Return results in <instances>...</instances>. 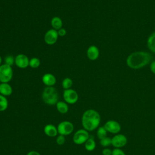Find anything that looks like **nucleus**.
Wrapping results in <instances>:
<instances>
[{"instance_id":"obj_10","label":"nucleus","mask_w":155,"mask_h":155,"mask_svg":"<svg viewBox=\"0 0 155 155\" xmlns=\"http://www.w3.org/2000/svg\"><path fill=\"white\" fill-rule=\"evenodd\" d=\"M58 37V31L51 28L45 33L44 35V41L48 45H53L56 42Z\"/></svg>"},{"instance_id":"obj_8","label":"nucleus","mask_w":155,"mask_h":155,"mask_svg":"<svg viewBox=\"0 0 155 155\" xmlns=\"http://www.w3.org/2000/svg\"><path fill=\"white\" fill-rule=\"evenodd\" d=\"M127 137L123 134H116L111 138V145L115 148H121L127 143Z\"/></svg>"},{"instance_id":"obj_23","label":"nucleus","mask_w":155,"mask_h":155,"mask_svg":"<svg viewBox=\"0 0 155 155\" xmlns=\"http://www.w3.org/2000/svg\"><path fill=\"white\" fill-rule=\"evenodd\" d=\"M72 85H73V81H72L71 79H70L69 78H65L62 81V86L64 90H67V89L71 88Z\"/></svg>"},{"instance_id":"obj_18","label":"nucleus","mask_w":155,"mask_h":155,"mask_svg":"<svg viewBox=\"0 0 155 155\" xmlns=\"http://www.w3.org/2000/svg\"><path fill=\"white\" fill-rule=\"evenodd\" d=\"M62 19L58 16H54L51 20V25L52 28L57 31L62 28Z\"/></svg>"},{"instance_id":"obj_14","label":"nucleus","mask_w":155,"mask_h":155,"mask_svg":"<svg viewBox=\"0 0 155 155\" xmlns=\"http://www.w3.org/2000/svg\"><path fill=\"white\" fill-rule=\"evenodd\" d=\"M44 132L47 136L50 137H54L58 134L57 127L53 124L46 125L44 128Z\"/></svg>"},{"instance_id":"obj_33","label":"nucleus","mask_w":155,"mask_h":155,"mask_svg":"<svg viewBox=\"0 0 155 155\" xmlns=\"http://www.w3.org/2000/svg\"><path fill=\"white\" fill-rule=\"evenodd\" d=\"M154 30H155V27H154Z\"/></svg>"},{"instance_id":"obj_5","label":"nucleus","mask_w":155,"mask_h":155,"mask_svg":"<svg viewBox=\"0 0 155 155\" xmlns=\"http://www.w3.org/2000/svg\"><path fill=\"white\" fill-rule=\"evenodd\" d=\"M89 137L90 135L88 131L84 128L79 129L73 134V141L75 144L81 145L85 143Z\"/></svg>"},{"instance_id":"obj_22","label":"nucleus","mask_w":155,"mask_h":155,"mask_svg":"<svg viewBox=\"0 0 155 155\" xmlns=\"http://www.w3.org/2000/svg\"><path fill=\"white\" fill-rule=\"evenodd\" d=\"M41 65V61L38 58H32L30 59L29 66L33 68H36Z\"/></svg>"},{"instance_id":"obj_27","label":"nucleus","mask_w":155,"mask_h":155,"mask_svg":"<svg viewBox=\"0 0 155 155\" xmlns=\"http://www.w3.org/2000/svg\"><path fill=\"white\" fill-rule=\"evenodd\" d=\"M111 155H126L123 150L120 148H114L112 150Z\"/></svg>"},{"instance_id":"obj_3","label":"nucleus","mask_w":155,"mask_h":155,"mask_svg":"<svg viewBox=\"0 0 155 155\" xmlns=\"http://www.w3.org/2000/svg\"><path fill=\"white\" fill-rule=\"evenodd\" d=\"M42 98L44 103L47 105H56L59 98L58 91L53 87H46L43 90Z\"/></svg>"},{"instance_id":"obj_6","label":"nucleus","mask_w":155,"mask_h":155,"mask_svg":"<svg viewBox=\"0 0 155 155\" xmlns=\"http://www.w3.org/2000/svg\"><path fill=\"white\" fill-rule=\"evenodd\" d=\"M58 134L63 136H68L74 130L73 124L68 120L61 122L57 126Z\"/></svg>"},{"instance_id":"obj_4","label":"nucleus","mask_w":155,"mask_h":155,"mask_svg":"<svg viewBox=\"0 0 155 155\" xmlns=\"http://www.w3.org/2000/svg\"><path fill=\"white\" fill-rule=\"evenodd\" d=\"M13 74L11 66L5 64L0 65V82L1 83H8L12 79Z\"/></svg>"},{"instance_id":"obj_19","label":"nucleus","mask_w":155,"mask_h":155,"mask_svg":"<svg viewBox=\"0 0 155 155\" xmlns=\"http://www.w3.org/2000/svg\"><path fill=\"white\" fill-rule=\"evenodd\" d=\"M96 146V142L93 138V137L90 136L88 139L84 143L85 148L88 151H93Z\"/></svg>"},{"instance_id":"obj_20","label":"nucleus","mask_w":155,"mask_h":155,"mask_svg":"<svg viewBox=\"0 0 155 155\" xmlns=\"http://www.w3.org/2000/svg\"><path fill=\"white\" fill-rule=\"evenodd\" d=\"M8 105V102L5 96L0 94V112L7 110Z\"/></svg>"},{"instance_id":"obj_12","label":"nucleus","mask_w":155,"mask_h":155,"mask_svg":"<svg viewBox=\"0 0 155 155\" xmlns=\"http://www.w3.org/2000/svg\"><path fill=\"white\" fill-rule=\"evenodd\" d=\"M99 48L94 45L88 47L87 50V56L88 58L91 61L96 60L99 56Z\"/></svg>"},{"instance_id":"obj_28","label":"nucleus","mask_w":155,"mask_h":155,"mask_svg":"<svg viewBox=\"0 0 155 155\" xmlns=\"http://www.w3.org/2000/svg\"><path fill=\"white\" fill-rule=\"evenodd\" d=\"M102 153L103 155H111L112 154V150L107 147V148H104L103 150H102Z\"/></svg>"},{"instance_id":"obj_29","label":"nucleus","mask_w":155,"mask_h":155,"mask_svg":"<svg viewBox=\"0 0 155 155\" xmlns=\"http://www.w3.org/2000/svg\"><path fill=\"white\" fill-rule=\"evenodd\" d=\"M150 71L155 74V60L152 61L150 64Z\"/></svg>"},{"instance_id":"obj_21","label":"nucleus","mask_w":155,"mask_h":155,"mask_svg":"<svg viewBox=\"0 0 155 155\" xmlns=\"http://www.w3.org/2000/svg\"><path fill=\"white\" fill-rule=\"evenodd\" d=\"M107 131L105 130V128H104V126L102 127H99L97 128V131H96V135L97 138L101 140L105 137H107Z\"/></svg>"},{"instance_id":"obj_1","label":"nucleus","mask_w":155,"mask_h":155,"mask_svg":"<svg viewBox=\"0 0 155 155\" xmlns=\"http://www.w3.org/2000/svg\"><path fill=\"white\" fill-rule=\"evenodd\" d=\"M152 54L145 51H136L130 54L126 59V64L131 69H139L150 64Z\"/></svg>"},{"instance_id":"obj_32","label":"nucleus","mask_w":155,"mask_h":155,"mask_svg":"<svg viewBox=\"0 0 155 155\" xmlns=\"http://www.w3.org/2000/svg\"><path fill=\"white\" fill-rule=\"evenodd\" d=\"M1 63H2V58H1V56H0V65H1Z\"/></svg>"},{"instance_id":"obj_9","label":"nucleus","mask_w":155,"mask_h":155,"mask_svg":"<svg viewBox=\"0 0 155 155\" xmlns=\"http://www.w3.org/2000/svg\"><path fill=\"white\" fill-rule=\"evenodd\" d=\"M104 127L107 132L114 134H118L121 130L120 124L119 122L114 120H109L107 121Z\"/></svg>"},{"instance_id":"obj_13","label":"nucleus","mask_w":155,"mask_h":155,"mask_svg":"<svg viewBox=\"0 0 155 155\" xmlns=\"http://www.w3.org/2000/svg\"><path fill=\"white\" fill-rule=\"evenodd\" d=\"M42 81L47 87H53L56 82V78L53 74L45 73L42 78Z\"/></svg>"},{"instance_id":"obj_24","label":"nucleus","mask_w":155,"mask_h":155,"mask_svg":"<svg viewBox=\"0 0 155 155\" xmlns=\"http://www.w3.org/2000/svg\"><path fill=\"white\" fill-rule=\"evenodd\" d=\"M100 144L102 147L107 148L111 145V138L109 137H105L100 140Z\"/></svg>"},{"instance_id":"obj_2","label":"nucleus","mask_w":155,"mask_h":155,"mask_svg":"<svg viewBox=\"0 0 155 155\" xmlns=\"http://www.w3.org/2000/svg\"><path fill=\"white\" fill-rule=\"evenodd\" d=\"M101 119L100 114L96 110L88 109L85 111L81 119L83 128L88 132L94 131L99 127Z\"/></svg>"},{"instance_id":"obj_16","label":"nucleus","mask_w":155,"mask_h":155,"mask_svg":"<svg viewBox=\"0 0 155 155\" xmlns=\"http://www.w3.org/2000/svg\"><path fill=\"white\" fill-rule=\"evenodd\" d=\"M147 44L149 50L155 53V31L152 33L149 36L147 39Z\"/></svg>"},{"instance_id":"obj_17","label":"nucleus","mask_w":155,"mask_h":155,"mask_svg":"<svg viewBox=\"0 0 155 155\" xmlns=\"http://www.w3.org/2000/svg\"><path fill=\"white\" fill-rule=\"evenodd\" d=\"M56 107L58 112L61 114H65L68 111V104L65 101H58L56 104Z\"/></svg>"},{"instance_id":"obj_11","label":"nucleus","mask_w":155,"mask_h":155,"mask_svg":"<svg viewBox=\"0 0 155 155\" xmlns=\"http://www.w3.org/2000/svg\"><path fill=\"white\" fill-rule=\"evenodd\" d=\"M30 59L24 54H19L15 58V65L20 68H25L29 66Z\"/></svg>"},{"instance_id":"obj_30","label":"nucleus","mask_w":155,"mask_h":155,"mask_svg":"<svg viewBox=\"0 0 155 155\" xmlns=\"http://www.w3.org/2000/svg\"><path fill=\"white\" fill-rule=\"evenodd\" d=\"M58 35L59 36H64L66 33H67V31L65 28H61V29H59V30H58Z\"/></svg>"},{"instance_id":"obj_7","label":"nucleus","mask_w":155,"mask_h":155,"mask_svg":"<svg viewBox=\"0 0 155 155\" xmlns=\"http://www.w3.org/2000/svg\"><path fill=\"white\" fill-rule=\"evenodd\" d=\"M63 98L66 103L68 104H74L78 101L79 96L75 90L70 88L64 90Z\"/></svg>"},{"instance_id":"obj_26","label":"nucleus","mask_w":155,"mask_h":155,"mask_svg":"<svg viewBox=\"0 0 155 155\" xmlns=\"http://www.w3.org/2000/svg\"><path fill=\"white\" fill-rule=\"evenodd\" d=\"M56 143H57L59 145H63V144L65 143V136L59 134V136H58L57 137H56Z\"/></svg>"},{"instance_id":"obj_25","label":"nucleus","mask_w":155,"mask_h":155,"mask_svg":"<svg viewBox=\"0 0 155 155\" xmlns=\"http://www.w3.org/2000/svg\"><path fill=\"white\" fill-rule=\"evenodd\" d=\"M4 64L12 67L15 64V58L12 55L7 56L4 59Z\"/></svg>"},{"instance_id":"obj_15","label":"nucleus","mask_w":155,"mask_h":155,"mask_svg":"<svg viewBox=\"0 0 155 155\" xmlns=\"http://www.w3.org/2000/svg\"><path fill=\"white\" fill-rule=\"evenodd\" d=\"M13 89L8 83L0 84V94L4 96H8L12 94Z\"/></svg>"},{"instance_id":"obj_31","label":"nucleus","mask_w":155,"mask_h":155,"mask_svg":"<svg viewBox=\"0 0 155 155\" xmlns=\"http://www.w3.org/2000/svg\"><path fill=\"white\" fill-rule=\"evenodd\" d=\"M27 155H41V154L39 153V152H38V151H29L27 154Z\"/></svg>"}]
</instances>
